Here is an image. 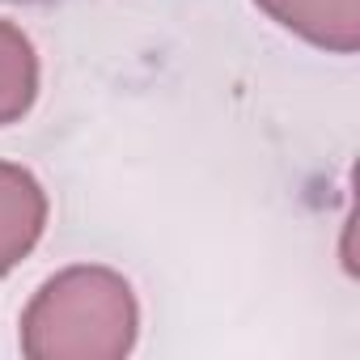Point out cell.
Masks as SVG:
<instances>
[{"label":"cell","instance_id":"1","mask_svg":"<svg viewBox=\"0 0 360 360\" xmlns=\"http://www.w3.org/2000/svg\"><path fill=\"white\" fill-rule=\"evenodd\" d=\"M0 5H22V9H64V5H81V0H0Z\"/></svg>","mask_w":360,"mask_h":360}]
</instances>
